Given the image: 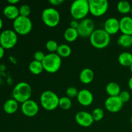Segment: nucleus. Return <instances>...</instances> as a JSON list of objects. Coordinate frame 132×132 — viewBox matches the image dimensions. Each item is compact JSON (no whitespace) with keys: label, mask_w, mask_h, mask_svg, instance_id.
I'll return each mask as SVG.
<instances>
[{"label":"nucleus","mask_w":132,"mask_h":132,"mask_svg":"<svg viewBox=\"0 0 132 132\" xmlns=\"http://www.w3.org/2000/svg\"><path fill=\"white\" fill-rule=\"evenodd\" d=\"M3 22L2 19H1V18H0V30L3 27Z\"/></svg>","instance_id":"nucleus-39"},{"label":"nucleus","mask_w":132,"mask_h":132,"mask_svg":"<svg viewBox=\"0 0 132 132\" xmlns=\"http://www.w3.org/2000/svg\"><path fill=\"white\" fill-rule=\"evenodd\" d=\"M64 2L63 0H49V3L54 6H59Z\"/></svg>","instance_id":"nucleus-34"},{"label":"nucleus","mask_w":132,"mask_h":132,"mask_svg":"<svg viewBox=\"0 0 132 132\" xmlns=\"http://www.w3.org/2000/svg\"><path fill=\"white\" fill-rule=\"evenodd\" d=\"M77 30L79 36L82 37H90L95 30L94 22L90 18H85L79 22Z\"/></svg>","instance_id":"nucleus-10"},{"label":"nucleus","mask_w":132,"mask_h":132,"mask_svg":"<svg viewBox=\"0 0 132 132\" xmlns=\"http://www.w3.org/2000/svg\"><path fill=\"white\" fill-rule=\"evenodd\" d=\"M92 116L94 121H100L103 119L104 116V110L101 108H96L92 112Z\"/></svg>","instance_id":"nucleus-28"},{"label":"nucleus","mask_w":132,"mask_h":132,"mask_svg":"<svg viewBox=\"0 0 132 132\" xmlns=\"http://www.w3.org/2000/svg\"><path fill=\"white\" fill-rule=\"evenodd\" d=\"M79 91L74 86H69L68 88L66 90V94H67V96L69 97L70 99L71 98H74L77 96Z\"/></svg>","instance_id":"nucleus-31"},{"label":"nucleus","mask_w":132,"mask_h":132,"mask_svg":"<svg viewBox=\"0 0 132 132\" xmlns=\"http://www.w3.org/2000/svg\"><path fill=\"white\" fill-rule=\"evenodd\" d=\"M129 68H130V71H131V72H132V64H131V65L130 66V67H129Z\"/></svg>","instance_id":"nucleus-40"},{"label":"nucleus","mask_w":132,"mask_h":132,"mask_svg":"<svg viewBox=\"0 0 132 132\" xmlns=\"http://www.w3.org/2000/svg\"><path fill=\"white\" fill-rule=\"evenodd\" d=\"M3 14L8 19L14 20L19 16V9L15 5H9L4 9Z\"/></svg>","instance_id":"nucleus-18"},{"label":"nucleus","mask_w":132,"mask_h":132,"mask_svg":"<svg viewBox=\"0 0 132 132\" xmlns=\"http://www.w3.org/2000/svg\"><path fill=\"white\" fill-rule=\"evenodd\" d=\"M18 35L14 30H5L0 34V46L5 49H10L18 43Z\"/></svg>","instance_id":"nucleus-8"},{"label":"nucleus","mask_w":132,"mask_h":132,"mask_svg":"<svg viewBox=\"0 0 132 132\" xmlns=\"http://www.w3.org/2000/svg\"><path fill=\"white\" fill-rule=\"evenodd\" d=\"M79 36L77 30L71 27L67 28L64 32V38L68 42H73Z\"/></svg>","instance_id":"nucleus-23"},{"label":"nucleus","mask_w":132,"mask_h":132,"mask_svg":"<svg viewBox=\"0 0 132 132\" xmlns=\"http://www.w3.org/2000/svg\"><path fill=\"white\" fill-rule=\"evenodd\" d=\"M45 54L42 51H37L34 54V60L37 61L43 62L45 57Z\"/></svg>","instance_id":"nucleus-33"},{"label":"nucleus","mask_w":132,"mask_h":132,"mask_svg":"<svg viewBox=\"0 0 132 132\" xmlns=\"http://www.w3.org/2000/svg\"><path fill=\"white\" fill-rule=\"evenodd\" d=\"M124 103L119 96H109L105 101L104 106L106 109L112 113H116L121 110Z\"/></svg>","instance_id":"nucleus-12"},{"label":"nucleus","mask_w":132,"mask_h":132,"mask_svg":"<svg viewBox=\"0 0 132 132\" xmlns=\"http://www.w3.org/2000/svg\"><path fill=\"white\" fill-rule=\"evenodd\" d=\"M118 61L123 67H130L132 64V54L128 52L121 53L118 57Z\"/></svg>","instance_id":"nucleus-21"},{"label":"nucleus","mask_w":132,"mask_h":132,"mask_svg":"<svg viewBox=\"0 0 132 132\" xmlns=\"http://www.w3.org/2000/svg\"><path fill=\"white\" fill-rule=\"evenodd\" d=\"M104 30L110 35H113L120 31L119 20L116 18H110L105 21Z\"/></svg>","instance_id":"nucleus-15"},{"label":"nucleus","mask_w":132,"mask_h":132,"mask_svg":"<svg viewBox=\"0 0 132 132\" xmlns=\"http://www.w3.org/2000/svg\"><path fill=\"white\" fill-rule=\"evenodd\" d=\"M42 63L44 70L48 73H55L61 67V57L57 53H49L45 55Z\"/></svg>","instance_id":"nucleus-5"},{"label":"nucleus","mask_w":132,"mask_h":132,"mask_svg":"<svg viewBox=\"0 0 132 132\" xmlns=\"http://www.w3.org/2000/svg\"><path fill=\"white\" fill-rule=\"evenodd\" d=\"M131 43H132V35L131 36Z\"/></svg>","instance_id":"nucleus-43"},{"label":"nucleus","mask_w":132,"mask_h":132,"mask_svg":"<svg viewBox=\"0 0 132 132\" xmlns=\"http://www.w3.org/2000/svg\"><path fill=\"white\" fill-rule=\"evenodd\" d=\"M32 87L27 82H18L12 90V97L20 103L30 99L32 95Z\"/></svg>","instance_id":"nucleus-2"},{"label":"nucleus","mask_w":132,"mask_h":132,"mask_svg":"<svg viewBox=\"0 0 132 132\" xmlns=\"http://www.w3.org/2000/svg\"><path fill=\"white\" fill-rule=\"evenodd\" d=\"M128 84V86L129 88H130V89L132 91V76L129 79Z\"/></svg>","instance_id":"nucleus-38"},{"label":"nucleus","mask_w":132,"mask_h":132,"mask_svg":"<svg viewBox=\"0 0 132 132\" xmlns=\"http://www.w3.org/2000/svg\"><path fill=\"white\" fill-rule=\"evenodd\" d=\"M110 41V35L101 28L95 30L90 36V43L94 48L97 49L106 48L109 45Z\"/></svg>","instance_id":"nucleus-1"},{"label":"nucleus","mask_w":132,"mask_h":132,"mask_svg":"<svg viewBox=\"0 0 132 132\" xmlns=\"http://www.w3.org/2000/svg\"><path fill=\"white\" fill-rule=\"evenodd\" d=\"M7 2L9 3L10 5H15V4H17L18 3H19V0H8Z\"/></svg>","instance_id":"nucleus-37"},{"label":"nucleus","mask_w":132,"mask_h":132,"mask_svg":"<svg viewBox=\"0 0 132 132\" xmlns=\"http://www.w3.org/2000/svg\"><path fill=\"white\" fill-rule=\"evenodd\" d=\"M28 70L30 72L34 75H39L43 72L44 70L43 65L42 62L37 61L33 60L28 65Z\"/></svg>","instance_id":"nucleus-22"},{"label":"nucleus","mask_w":132,"mask_h":132,"mask_svg":"<svg viewBox=\"0 0 132 132\" xmlns=\"http://www.w3.org/2000/svg\"><path fill=\"white\" fill-rule=\"evenodd\" d=\"M119 97L123 103H127L131 99V95H130V92L128 91H126V90L121 91V92L119 95Z\"/></svg>","instance_id":"nucleus-32"},{"label":"nucleus","mask_w":132,"mask_h":132,"mask_svg":"<svg viewBox=\"0 0 132 132\" xmlns=\"http://www.w3.org/2000/svg\"><path fill=\"white\" fill-rule=\"evenodd\" d=\"M94 78V72L91 68H85L79 73V80L82 83L87 85L92 82Z\"/></svg>","instance_id":"nucleus-17"},{"label":"nucleus","mask_w":132,"mask_h":132,"mask_svg":"<svg viewBox=\"0 0 132 132\" xmlns=\"http://www.w3.org/2000/svg\"><path fill=\"white\" fill-rule=\"evenodd\" d=\"M21 112L27 117H34L39 112V107L38 104L32 99L27 101L21 104Z\"/></svg>","instance_id":"nucleus-11"},{"label":"nucleus","mask_w":132,"mask_h":132,"mask_svg":"<svg viewBox=\"0 0 132 132\" xmlns=\"http://www.w3.org/2000/svg\"><path fill=\"white\" fill-rule=\"evenodd\" d=\"M19 15H21V16L29 18V15L31 14V9L29 5H22L19 8Z\"/></svg>","instance_id":"nucleus-30"},{"label":"nucleus","mask_w":132,"mask_h":132,"mask_svg":"<svg viewBox=\"0 0 132 132\" xmlns=\"http://www.w3.org/2000/svg\"><path fill=\"white\" fill-rule=\"evenodd\" d=\"M79 23L77 20L75 19V20L72 21L70 22V27L75 28V29H77V27H78L79 26Z\"/></svg>","instance_id":"nucleus-35"},{"label":"nucleus","mask_w":132,"mask_h":132,"mask_svg":"<svg viewBox=\"0 0 132 132\" xmlns=\"http://www.w3.org/2000/svg\"><path fill=\"white\" fill-rule=\"evenodd\" d=\"M90 13L94 16L101 17L108 11L109 3L106 0H89Z\"/></svg>","instance_id":"nucleus-9"},{"label":"nucleus","mask_w":132,"mask_h":132,"mask_svg":"<svg viewBox=\"0 0 132 132\" xmlns=\"http://www.w3.org/2000/svg\"><path fill=\"white\" fill-rule=\"evenodd\" d=\"M45 46L48 51L50 52V53H56L59 45L55 40L50 39L46 43Z\"/></svg>","instance_id":"nucleus-29"},{"label":"nucleus","mask_w":132,"mask_h":132,"mask_svg":"<svg viewBox=\"0 0 132 132\" xmlns=\"http://www.w3.org/2000/svg\"><path fill=\"white\" fill-rule=\"evenodd\" d=\"M130 122H131V123L132 125V116L131 117V118H130Z\"/></svg>","instance_id":"nucleus-41"},{"label":"nucleus","mask_w":132,"mask_h":132,"mask_svg":"<svg viewBox=\"0 0 132 132\" xmlns=\"http://www.w3.org/2000/svg\"><path fill=\"white\" fill-rule=\"evenodd\" d=\"M76 122L82 127H90L93 125L94 120L92 113L86 111H80L76 113L75 116Z\"/></svg>","instance_id":"nucleus-13"},{"label":"nucleus","mask_w":132,"mask_h":132,"mask_svg":"<svg viewBox=\"0 0 132 132\" xmlns=\"http://www.w3.org/2000/svg\"><path fill=\"white\" fill-rule=\"evenodd\" d=\"M131 5L128 1H121L117 3V9L119 12L122 14H127L131 12Z\"/></svg>","instance_id":"nucleus-25"},{"label":"nucleus","mask_w":132,"mask_h":132,"mask_svg":"<svg viewBox=\"0 0 132 132\" xmlns=\"http://www.w3.org/2000/svg\"><path fill=\"white\" fill-rule=\"evenodd\" d=\"M106 92L110 97L119 96L121 92L119 85L116 82H110L106 86Z\"/></svg>","instance_id":"nucleus-20"},{"label":"nucleus","mask_w":132,"mask_h":132,"mask_svg":"<svg viewBox=\"0 0 132 132\" xmlns=\"http://www.w3.org/2000/svg\"><path fill=\"white\" fill-rule=\"evenodd\" d=\"M130 13H131V14L132 15V6H131V12H130Z\"/></svg>","instance_id":"nucleus-42"},{"label":"nucleus","mask_w":132,"mask_h":132,"mask_svg":"<svg viewBox=\"0 0 132 132\" xmlns=\"http://www.w3.org/2000/svg\"><path fill=\"white\" fill-rule=\"evenodd\" d=\"M33 24L29 18L19 15L13 21L14 30L18 34L24 36L32 31Z\"/></svg>","instance_id":"nucleus-7"},{"label":"nucleus","mask_w":132,"mask_h":132,"mask_svg":"<svg viewBox=\"0 0 132 132\" xmlns=\"http://www.w3.org/2000/svg\"><path fill=\"white\" fill-rule=\"evenodd\" d=\"M77 99L81 105L83 106H88L91 105L94 101V95L89 90L82 89L79 91Z\"/></svg>","instance_id":"nucleus-14"},{"label":"nucleus","mask_w":132,"mask_h":132,"mask_svg":"<svg viewBox=\"0 0 132 132\" xmlns=\"http://www.w3.org/2000/svg\"><path fill=\"white\" fill-rule=\"evenodd\" d=\"M120 31L122 34L132 35V17L124 16L119 20Z\"/></svg>","instance_id":"nucleus-16"},{"label":"nucleus","mask_w":132,"mask_h":132,"mask_svg":"<svg viewBox=\"0 0 132 132\" xmlns=\"http://www.w3.org/2000/svg\"><path fill=\"white\" fill-rule=\"evenodd\" d=\"M117 44L124 48H130L132 46L131 36L126 34H122L117 39Z\"/></svg>","instance_id":"nucleus-26"},{"label":"nucleus","mask_w":132,"mask_h":132,"mask_svg":"<svg viewBox=\"0 0 132 132\" xmlns=\"http://www.w3.org/2000/svg\"><path fill=\"white\" fill-rule=\"evenodd\" d=\"M70 14L76 20L85 19L90 13L89 3L87 0H76L72 3L70 9Z\"/></svg>","instance_id":"nucleus-3"},{"label":"nucleus","mask_w":132,"mask_h":132,"mask_svg":"<svg viewBox=\"0 0 132 132\" xmlns=\"http://www.w3.org/2000/svg\"><path fill=\"white\" fill-rule=\"evenodd\" d=\"M4 55H5V48L0 46V59L3 57Z\"/></svg>","instance_id":"nucleus-36"},{"label":"nucleus","mask_w":132,"mask_h":132,"mask_svg":"<svg viewBox=\"0 0 132 132\" xmlns=\"http://www.w3.org/2000/svg\"><path fill=\"white\" fill-rule=\"evenodd\" d=\"M56 53L61 58L68 57L72 54V48L67 44H61L58 46Z\"/></svg>","instance_id":"nucleus-24"},{"label":"nucleus","mask_w":132,"mask_h":132,"mask_svg":"<svg viewBox=\"0 0 132 132\" xmlns=\"http://www.w3.org/2000/svg\"><path fill=\"white\" fill-rule=\"evenodd\" d=\"M59 97L51 90H46L41 94L40 103L45 110L52 111L59 106Z\"/></svg>","instance_id":"nucleus-4"},{"label":"nucleus","mask_w":132,"mask_h":132,"mask_svg":"<svg viewBox=\"0 0 132 132\" xmlns=\"http://www.w3.org/2000/svg\"><path fill=\"white\" fill-rule=\"evenodd\" d=\"M72 100L67 96H64L59 98V106L63 110H68L70 109V108L72 107Z\"/></svg>","instance_id":"nucleus-27"},{"label":"nucleus","mask_w":132,"mask_h":132,"mask_svg":"<svg viewBox=\"0 0 132 132\" xmlns=\"http://www.w3.org/2000/svg\"><path fill=\"white\" fill-rule=\"evenodd\" d=\"M19 107V103L14 99H8L3 104V110L7 114H13L17 112Z\"/></svg>","instance_id":"nucleus-19"},{"label":"nucleus","mask_w":132,"mask_h":132,"mask_svg":"<svg viewBox=\"0 0 132 132\" xmlns=\"http://www.w3.org/2000/svg\"><path fill=\"white\" fill-rule=\"evenodd\" d=\"M41 18L46 26L54 28L60 22L61 15L57 10L53 7H48L43 10Z\"/></svg>","instance_id":"nucleus-6"}]
</instances>
